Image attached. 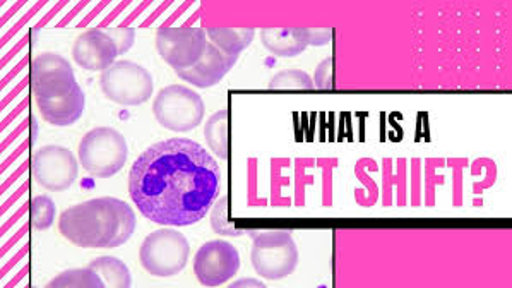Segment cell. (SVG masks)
<instances>
[{"instance_id": "19", "label": "cell", "mask_w": 512, "mask_h": 288, "mask_svg": "<svg viewBox=\"0 0 512 288\" xmlns=\"http://www.w3.org/2000/svg\"><path fill=\"white\" fill-rule=\"evenodd\" d=\"M48 288H103L102 276L95 270L79 268V270H67L55 276L52 282L47 283Z\"/></svg>"}, {"instance_id": "15", "label": "cell", "mask_w": 512, "mask_h": 288, "mask_svg": "<svg viewBox=\"0 0 512 288\" xmlns=\"http://www.w3.org/2000/svg\"><path fill=\"white\" fill-rule=\"evenodd\" d=\"M261 42L276 57H297L309 47L305 28H264Z\"/></svg>"}, {"instance_id": "23", "label": "cell", "mask_w": 512, "mask_h": 288, "mask_svg": "<svg viewBox=\"0 0 512 288\" xmlns=\"http://www.w3.org/2000/svg\"><path fill=\"white\" fill-rule=\"evenodd\" d=\"M103 31L112 38V42L115 43L119 55L127 54L131 50L132 45H134V42H136V30L134 28L117 26V28H105Z\"/></svg>"}, {"instance_id": "11", "label": "cell", "mask_w": 512, "mask_h": 288, "mask_svg": "<svg viewBox=\"0 0 512 288\" xmlns=\"http://www.w3.org/2000/svg\"><path fill=\"white\" fill-rule=\"evenodd\" d=\"M240 270L237 247L227 240H211L194 256V273L203 287H220Z\"/></svg>"}, {"instance_id": "10", "label": "cell", "mask_w": 512, "mask_h": 288, "mask_svg": "<svg viewBox=\"0 0 512 288\" xmlns=\"http://www.w3.org/2000/svg\"><path fill=\"white\" fill-rule=\"evenodd\" d=\"M78 86L74 69L62 55L45 52L30 64L31 93L38 98H59Z\"/></svg>"}, {"instance_id": "25", "label": "cell", "mask_w": 512, "mask_h": 288, "mask_svg": "<svg viewBox=\"0 0 512 288\" xmlns=\"http://www.w3.org/2000/svg\"><path fill=\"white\" fill-rule=\"evenodd\" d=\"M307 42L312 47H324L333 40V28H305Z\"/></svg>"}, {"instance_id": "1", "label": "cell", "mask_w": 512, "mask_h": 288, "mask_svg": "<svg viewBox=\"0 0 512 288\" xmlns=\"http://www.w3.org/2000/svg\"><path fill=\"white\" fill-rule=\"evenodd\" d=\"M215 158L192 139L173 138L149 146L129 174V194L139 213L161 227L201 222L220 196Z\"/></svg>"}, {"instance_id": "8", "label": "cell", "mask_w": 512, "mask_h": 288, "mask_svg": "<svg viewBox=\"0 0 512 288\" xmlns=\"http://www.w3.org/2000/svg\"><path fill=\"white\" fill-rule=\"evenodd\" d=\"M208 47L204 28H160L156 31V52L168 66L177 71H187L203 59Z\"/></svg>"}, {"instance_id": "13", "label": "cell", "mask_w": 512, "mask_h": 288, "mask_svg": "<svg viewBox=\"0 0 512 288\" xmlns=\"http://www.w3.org/2000/svg\"><path fill=\"white\" fill-rule=\"evenodd\" d=\"M237 60H239V57H230V55L223 54L220 48L208 42L203 59L187 71H177V76L185 83L206 90V88H213V86L220 83L221 79L225 78L228 72L235 67Z\"/></svg>"}, {"instance_id": "2", "label": "cell", "mask_w": 512, "mask_h": 288, "mask_svg": "<svg viewBox=\"0 0 512 288\" xmlns=\"http://www.w3.org/2000/svg\"><path fill=\"white\" fill-rule=\"evenodd\" d=\"M136 230L131 204L117 198H96L74 204L59 216L64 239L83 249H115L129 242Z\"/></svg>"}, {"instance_id": "3", "label": "cell", "mask_w": 512, "mask_h": 288, "mask_svg": "<svg viewBox=\"0 0 512 288\" xmlns=\"http://www.w3.org/2000/svg\"><path fill=\"white\" fill-rule=\"evenodd\" d=\"M79 163L96 179H110L126 167L127 141L114 127H95L79 143Z\"/></svg>"}, {"instance_id": "18", "label": "cell", "mask_w": 512, "mask_h": 288, "mask_svg": "<svg viewBox=\"0 0 512 288\" xmlns=\"http://www.w3.org/2000/svg\"><path fill=\"white\" fill-rule=\"evenodd\" d=\"M204 138L209 150L213 151L220 160L228 158V112L223 108L211 115L204 126Z\"/></svg>"}, {"instance_id": "14", "label": "cell", "mask_w": 512, "mask_h": 288, "mask_svg": "<svg viewBox=\"0 0 512 288\" xmlns=\"http://www.w3.org/2000/svg\"><path fill=\"white\" fill-rule=\"evenodd\" d=\"M38 110L48 124L57 127H67L76 124L83 117L86 96L81 86H76L71 93L59 98H38Z\"/></svg>"}, {"instance_id": "7", "label": "cell", "mask_w": 512, "mask_h": 288, "mask_svg": "<svg viewBox=\"0 0 512 288\" xmlns=\"http://www.w3.org/2000/svg\"><path fill=\"white\" fill-rule=\"evenodd\" d=\"M100 88L110 102L122 107H137L148 102L155 83L146 67L131 60H119L100 76Z\"/></svg>"}, {"instance_id": "17", "label": "cell", "mask_w": 512, "mask_h": 288, "mask_svg": "<svg viewBox=\"0 0 512 288\" xmlns=\"http://www.w3.org/2000/svg\"><path fill=\"white\" fill-rule=\"evenodd\" d=\"M90 268L102 276L105 287L129 288L132 285L131 271L127 268V264L120 261L119 258L102 256V258L93 259Z\"/></svg>"}, {"instance_id": "6", "label": "cell", "mask_w": 512, "mask_h": 288, "mask_svg": "<svg viewBox=\"0 0 512 288\" xmlns=\"http://www.w3.org/2000/svg\"><path fill=\"white\" fill-rule=\"evenodd\" d=\"M251 261L264 280H283L297 270L300 254L290 232H262L252 242Z\"/></svg>"}, {"instance_id": "21", "label": "cell", "mask_w": 512, "mask_h": 288, "mask_svg": "<svg viewBox=\"0 0 512 288\" xmlns=\"http://www.w3.org/2000/svg\"><path fill=\"white\" fill-rule=\"evenodd\" d=\"M55 208L54 199L48 196H35L30 201V223L35 230H48L54 225Z\"/></svg>"}, {"instance_id": "12", "label": "cell", "mask_w": 512, "mask_h": 288, "mask_svg": "<svg viewBox=\"0 0 512 288\" xmlns=\"http://www.w3.org/2000/svg\"><path fill=\"white\" fill-rule=\"evenodd\" d=\"M119 57L112 38L102 28H91L76 38L72 45V59L86 71H107Z\"/></svg>"}, {"instance_id": "20", "label": "cell", "mask_w": 512, "mask_h": 288, "mask_svg": "<svg viewBox=\"0 0 512 288\" xmlns=\"http://www.w3.org/2000/svg\"><path fill=\"white\" fill-rule=\"evenodd\" d=\"M269 90L276 91H312L316 90L314 79L300 69H285L269 81Z\"/></svg>"}, {"instance_id": "4", "label": "cell", "mask_w": 512, "mask_h": 288, "mask_svg": "<svg viewBox=\"0 0 512 288\" xmlns=\"http://www.w3.org/2000/svg\"><path fill=\"white\" fill-rule=\"evenodd\" d=\"M191 254L189 240L175 228H161L149 234L139 249V261L149 275L170 278L184 271Z\"/></svg>"}, {"instance_id": "9", "label": "cell", "mask_w": 512, "mask_h": 288, "mask_svg": "<svg viewBox=\"0 0 512 288\" xmlns=\"http://www.w3.org/2000/svg\"><path fill=\"white\" fill-rule=\"evenodd\" d=\"M31 175L38 186L50 192L67 191L79 174L78 158L62 146H43L36 151L30 163Z\"/></svg>"}, {"instance_id": "22", "label": "cell", "mask_w": 512, "mask_h": 288, "mask_svg": "<svg viewBox=\"0 0 512 288\" xmlns=\"http://www.w3.org/2000/svg\"><path fill=\"white\" fill-rule=\"evenodd\" d=\"M211 228L213 232L223 237H242L245 234H251V232H244V230H237L233 227L232 222H228V198H223L216 201L211 211Z\"/></svg>"}, {"instance_id": "26", "label": "cell", "mask_w": 512, "mask_h": 288, "mask_svg": "<svg viewBox=\"0 0 512 288\" xmlns=\"http://www.w3.org/2000/svg\"><path fill=\"white\" fill-rule=\"evenodd\" d=\"M247 285H251V287H264V283L256 282V280H251V278H247V280H240V282L232 283V287H247Z\"/></svg>"}, {"instance_id": "5", "label": "cell", "mask_w": 512, "mask_h": 288, "mask_svg": "<svg viewBox=\"0 0 512 288\" xmlns=\"http://www.w3.org/2000/svg\"><path fill=\"white\" fill-rule=\"evenodd\" d=\"M206 105L203 98L184 84H170L156 95L153 115L168 131L189 132L201 126Z\"/></svg>"}, {"instance_id": "16", "label": "cell", "mask_w": 512, "mask_h": 288, "mask_svg": "<svg viewBox=\"0 0 512 288\" xmlns=\"http://www.w3.org/2000/svg\"><path fill=\"white\" fill-rule=\"evenodd\" d=\"M208 42L220 48L223 54L239 57L245 48L251 47L256 38L254 28H206Z\"/></svg>"}, {"instance_id": "24", "label": "cell", "mask_w": 512, "mask_h": 288, "mask_svg": "<svg viewBox=\"0 0 512 288\" xmlns=\"http://www.w3.org/2000/svg\"><path fill=\"white\" fill-rule=\"evenodd\" d=\"M314 84H316L317 90L321 91H333L334 88V59L322 60L321 64L317 66L316 72H314Z\"/></svg>"}]
</instances>
